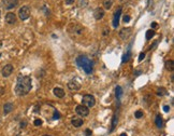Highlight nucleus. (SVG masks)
<instances>
[{"label":"nucleus","mask_w":174,"mask_h":136,"mask_svg":"<svg viewBox=\"0 0 174 136\" xmlns=\"http://www.w3.org/2000/svg\"><path fill=\"white\" fill-rule=\"evenodd\" d=\"M32 88L31 78L28 76H19L15 85V93L18 96H24L30 92Z\"/></svg>","instance_id":"f257e3e1"},{"label":"nucleus","mask_w":174,"mask_h":136,"mask_svg":"<svg viewBox=\"0 0 174 136\" xmlns=\"http://www.w3.org/2000/svg\"><path fill=\"white\" fill-rule=\"evenodd\" d=\"M76 64H77L81 68H83V70H84L86 74H91V72H92V63H91V61L87 57V56H85V55H80V56H77Z\"/></svg>","instance_id":"f03ea898"},{"label":"nucleus","mask_w":174,"mask_h":136,"mask_svg":"<svg viewBox=\"0 0 174 136\" xmlns=\"http://www.w3.org/2000/svg\"><path fill=\"white\" fill-rule=\"evenodd\" d=\"M82 105H84V106H86V107H94L95 106V104H96V99H95V97L92 96V95H90V94H86V95H84L83 96V98H82Z\"/></svg>","instance_id":"7ed1b4c3"},{"label":"nucleus","mask_w":174,"mask_h":136,"mask_svg":"<svg viewBox=\"0 0 174 136\" xmlns=\"http://www.w3.org/2000/svg\"><path fill=\"white\" fill-rule=\"evenodd\" d=\"M18 16L22 21H26L29 18L30 16V8L28 6H24V7H22L18 11Z\"/></svg>","instance_id":"20e7f679"},{"label":"nucleus","mask_w":174,"mask_h":136,"mask_svg":"<svg viewBox=\"0 0 174 136\" xmlns=\"http://www.w3.org/2000/svg\"><path fill=\"white\" fill-rule=\"evenodd\" d=\"M75 112L81 117H86L89 115V108L84 105H77L75 108Z\"/></svg>","instance_id":"39448f33"},{"label":"nucleus","mask_w":174,"mask_h":136,"mask_svg":"<svg viewBox=\"0 0 174 136\" xmlns=\"http://www.w3.org/2000/svg\"><path fill=\"white\" fill-rule=\"evenodd\" d=\"M122 15V7H118L117 10L115 11L114 13V17H113V27L117 28V26L119 25V18Z\"/></svg>","instance_id":"423d86ee"},{"label":"nucleus","mask_w":174,"mask_h":136,"mask_svg":"<svg viewBox=\"0 0 174 136\" xmlns=\"http://www.w3.org/2000/svg\"><path fill=\"white\" fill-rule=\"evenodd\" d=\"M2 3L7 10H11L18 4V0H2Z\"/></svg>","instance_id":"0eeeda50"},{"label":"nucleus","mask_w":174,"mask_h":136,"mask_svg":"<svg viewBox=\"0 0 174 136\" xmlns=\"http://www.w3.org/2000/svg\"><path fill=\"white\" fill-rule=\"evenodd\" d=\"M131 32H132V29H131L130 27H125V28L120 29V31H119V37H120L123 40H126L127 38L130 37Z\"/></svg>","instance_id":"6e6552de"},{"label":"nucleus","mask_w":174,"mask_h":136,"mask_svg":"<svg viewBox=\"0 0 174 136\" xmlns=\"http://www.w3.org/2000/svg\"><path fill=\"white\" fill-rule=\"evenodd\" d=\"M2 76L4 77V78H7V77H9L11 74L13 72V66L11 65V64H8V65H6L3 68H2Z\"/></svg>","instance_id":"1a4fd4ad"},{"label":"nucleus","mask_w":174,"mask_h":136,"mask_svg":"<svg viewBox=\"0 0 174 136\" xmlns=\"http://www.w3.org/2000/svg\"><path fill=\"white\" fill-rule=\"evenodd\" d=\"M68 89L71 91H78L81 89V83L76 80H71L68 83Z\"/></svg>","instance_id":"9d476101"},{"label":"nucleus","mask_w":174,"mask_h":136,"mask_svg":"<svg viewBox=\"0 0 174 136\" xmlns=\"http://www.w3.org/2000/svg\"><path fill=\"white\" fill-rule=\"evenodd\" d=\"M70 31H71L72 33H75V35H82L83 31H84V28H83L82 26L77 25V24H74V25L71 26Z\"/></svg>","instance_id":"9b49d317"},{"label":"nucleus","mask_w":174,"mask_h":136,"mask_svg":"<svg viewBox=\"0 0 174 136\" xmlns=\"http://www.w3.org/2000/svg\"><path fill=\"white\" fill-rule=\"evenodd\" d=\"M94 16L97 21L102 20L103 16H104V10L102 8H96L95 11H94Z\"/></svg>","instance_id":"f8f14e48"},{"label":"nucleus","mask_w":174,"mask_h":136,"mask_svg":"<svg viewBox=\"0 0 174 136\" xmlns=\"http://www.w3.org/2000/svg\"><path fill=\"white\" fill-rule=\"evenodd\" d=\"M6 22L8 23V24H10V25L15 24V22H16V15H15L14 13H12V12L8 13V14L6 15Z\"/></svg>","instance_id":"ddd939ff"},{"label":"nucleus","mask_w":174,"mask_h":136,"mask_svg":"<svg viewBox=\"0 0 174 136\" xmlns=\"http://www.w3.org/2000/svg\"><path fill=\"white\" fill-rule=\"evenodd\" d=\"M83 119H81V118H72L71 120V123H72V125H74L75 128H80V127H82L83 125Z\"/></svg>","instance_id":"4468645a"},{"label":"nucleus","mask_w":174,"mask_h":136,"mask_svg":"<svg viewBox=\"0 0 174 136\" xmlns=\"http://www.w3.org/2000/svg\"><path fill=\"white\" fill-rule=\"evenodd\" d=\"M14 106L12 103H6L3 105V112H4V115H8V113H10L11 111L13 110Z\"/></svg>","instance_id":"2eb2a0df"},{"label":"nucleus","mask_w":174,"mask_h":136,"mask_svg":"<svg viewBox=\"0 0 174 136\" xmlns=\"http://www.w3.org/2000/svg\"><path fill=\"white\" fill-rule=\"evenodd\" d=\"M53 92H54V94H55L58 98H62V97L65 96V91H64L62 89H60V88H55V89L53 90Z\"/></svg>","instance_id":"dca6fc26"},{"label":"nucleus","mask_w":174,"mask_h":136,"mask_svg":"<svg viewBox=\"0 0 174 136\" xmlns=\"http://www.w3.org/2000/svg\"><path fill=\"white\" fill-rule=\"evenodd\" d=\"M155 123H156L157 128H159V129H161V128H162V125H164V122H162V117H161L160 115H157V116H156Z\"/></svg>","instance_id":"f3484780"},{"label":"nucleus","mask_w":174,"mask_h":136,"mask_svg":"<svg viewBox=\"0 0 174 136\" xmlns=\"http://www.w3.org/2000/svg\"><path fill=\"white\" fill-rule=\"evenodd\" d=\"M117 122H118L117 117H116V115H114L113 118H112V125H111V130H110V132H113V131H114V129L116 128V125H117Z\"/></svg>","instance_id":"a211bd4d"},{"label":"nucleus","mask_w":174,"mask_h":136,"mask_svg":"<svg viewBox=\"0 0 174 136\" xmlns=\"http://www.w3.org/2000/svg\"><path fill=\"white\" fill-rule=\"evenodd\" d=\"M166 68L169 71H173L174 69V62L173 61H167L166 62Z\"/></svg>","instance_id":"6ab92c4d"},{"label":"nucleus","mask_w":174,"mask_h":136,"mask_svg":"<svg viewBox=\"0 0 174 136\" xmlns=\"http://www.w3.org/2000/svg\"><path fill=\"white\" fill-rule=\"evenodd\" d=\"M113 6V0H104L103 1V7L104 9H107V10H110Z\"/></svg>","instance_id":"aec40b11"},{"label":"nucleus","mask_w":174,"mask_h":136,"mask_svg":"<svg viewBox=\"0 0 174 136\" xmlns=\"http://www.w3.org/2000/svg\"><path fill=\"white\" fill-rule=\"evenodd\" d=\"M157 95L158 96H164V95H166V94H168V92H167V90L165 89V88H159L158 90H157Z\"/></svg>","instance_id":"412c9836"},{"label":"nucleus","mask_w":174,"mask_h":136,"mask_svg":"<svg viewBox=\"0 0 174 136\" xmlns=\"http://www.w3.org/2000/svg\"><path fill=\"white\" fill-rule=\"evenodd\" d=\"M115 95H116V97H117L118 99L122 97V94H123V89H122V86H116V90H115Z\"/></svg>","instance_id":"4be33fe9"},{"label":"nucleus","mask_w":174,"mask_h":136,"mask_svg":"<svg viewBox=\"0 0 174 136\" xmlns=\"http://www.w3.org/2000/svg\"><path fill=\"white\" fill-rule=\"evenodd\" d=\"M154 36H155V31H154L153 29H149V30L146 31V36H145V37H146L147 40H150Z\"/></svg>","instance_id":"5701e85b"},{"label":"nucleus","mask_w":174,"mask_h":136,"mask_svg":"<svg viewBox=\"0 0 174 136\" xmlns=\"http://www.w3.org/2000/svg\"><path fill=\"white\" fill-rule=\"evenodd\" d=\"M130 57H131V52L130 51H128V52H127L124 56H123V63H126V62H128L129 60H130Z\"/></svg>","instance_id":"b1692460"},{"label":"nucleus","mask_w":174,"mask_h":136,"mask_svg":"<svg viewBox=\"0 0 174 136\" xmlns=\"http://www.w3.org/2000/svg\"><path fill=\"white\" fill-rule=\"evenodd\" d=\"M134 116H135V118H136V119H140V118H142V117H143V111H142V110H138V111H135Z\"/></svg>","instance_id":"393cba45"},{"label":"nucleus","mask_w":174,"mask_h":136,"mask_svg":"<svg viewBox=\"0 0 174 136\" xmlns=\"http://www.w3.org/2000/svg\"><path fill=\"white\" fill-rule=\"evenodd\" d=\"M42 120L41 119H36V120H34V125H36V127H40V125H42Z\"/></svg>","instance_id":"a878e982"},{"label":"nucleus","mask_w":174,"mask_h":136,"mask_svg":"<svg viewBox=\"0 0 174 136\" xmlns=\"http://www.w3.org/2000/svg\"><path fill=\"white\" fill-rule=\"evenodd\" d=\"M87 3H88L87 0H80V6L81 7H82V4H83V8H84V7L87 6Z\"/></svg>","instance_id":"bb28decb"},{"label":"nucleus","mask_w":174,"mask_h":136,"mask_svg":"<svg viewBox=\"0 0 174 136\" xmlns=\"http://www.w3.org/2000/svg\"><path fill=\"white\" fill-rule=\"evenodd\" d=\"M109 33H110V29H109L108 27H106V28L103 29V36L106 37V36H108V35H109Z\"/></svg>","instance_id":"cd10ccee"},{"label":"nucleus","mask_w":174,"mask_h":136,"mask_svg":"<svg viewBox=\"0 0 174 136\" xmlns=\"http://www.w3.org/2000/svg\"><path fill=\"white\" fill-rule=\"evenodd\" d=\"M144 59H145V53H140V55H139V62H142Z\"/></svg>","instance_id":"c85d7f7f"},{"label":"nucleus","mask_w":174,"mask_h":136,"mask_svg":"<svg viewBox=\"0 0 174 136\" xmlns=\"http://www.w3.org/2000/svg\"><path fill=\"white\" fill-rule=\"evenodd\" d=\"M58 118H60L59 112H58V111H55V112H54V116H53V119L56 120V119H58Z\"/></svg>","instance_id":"c756f323"},{"label":"nucleus","mask_w":174,"mask_h":136,"mask_svg":"<svg viewBox=\"0 0 174 136\" xmlns=\"http://www.w3.org/2000/svg\"><path fill=\"white\" fill-rule=\"evenodd\" d=\"M123 20H124L125 23H128V22H130V16L129 15H124Z\"/></svg>","instance_id":"7c9ffc66"},{"label":"nucleus","mask_w":174,"mask_h":136,"mask_svg":"<svg viewBox=\"0 0 174 136\" xmlns=\"http://www.w3.org/2000/svg\"><path fill=\"white\" fill-rule=\"evenodd\" d=\"M74 2V0H66V4H72Z\"/></svg>","instance_id":"2f4dec72"},{"label":"nucleus","mask_w":174,"mask_h":136,"mask_svg":"<svg viewBox=\"0 0 174 136\" xmlns=\"http://www.w3.org/2000/svg\"><path fill=\"white\" fill-rule=\"evenodd\" d=\"M85 135H86V136H90V135H91V131H90V130H86V131H85Z\"/></svg>","instance_id":"473e14b6"},{"label":"nucleus","mask_w":174,"mask_h":136,"mask_svg":"<svg viewBox=\"0 0 174 136\" xmlns=\"http://www.w3.org/2000/svg\"><path fill=\"white\" fill-rule=\"evenodd\" d=\"M164 110H165L166 112H169V110H170V107H169V106H164Z\"/></svg>","instance_id":"72a5a7b5"},{"label":"nucleus","mask_w":174,"mask_h":136,"mask_svg":"<svg viewBox=\"0 0 174 136\" xmlns=\"http://www.w3.org/2000/svg\"><path fill=\"white\" fill-rule=\"evenodd\" d=\"M157 26H158V25H157L156 22H153V23H152V28H156Z\"/></svg>","instance_id":"f704fd0d"},{"label":"nucleus","mask_w":174,"mask_h":136,"mask_svg":"<svg viewBox=\"0 0 174 136\" xmlns=\"http://www.w3.org/2000/svg\"><path fill=\"white\" fill-rule=\"evenodd\" d=\"M20 127L23 128V127H26V122H22L20 123Z\"/></svg>","instance_id":"c9c22d12"},{"label":"nucleus","mask_w":174,"mask_h":136,"mask_svg":"<svg viewBox=\"0 0 174 136\" xmlns=\"http://www.w3.org/2000/svg\"><path fill=\"white\" fill-rule=\"evenodd\" d=\"M119 136H127V134H126V133H122Z\"/></svg>","instance_id":"e433bc0d"},{"label":"nucleus","mask_w":174,"mask_h":136,"mask_svg":"<svg viewBox=\"0 0 174 136\" xmlns=\"http://www.w3.org/2000/svg\"><path fill=\"white\" fill-rule=\"evenodd\" d=\"M43 136H51V135H48V134H46V135H43Z\"/></svg>","instance_id":"4c0bfd02"},{"label":"nucleus","mask_w":174,"mask_h":136,"mask_svg":"<svg viewBox=\"0 0 174 136\" xmlns=\"http://www.w3.org/2000/svg\"><path fill=\"white\" fill-rule=\"evenodd\" d=\"M0 47H1V42H0Z\"/></svg>","instance_id":"58836bf2"},{"label":"nucleus","mask_w":174,"mask_h":136,"mask_svg":"<svg viewBox=\"0 0 174 136\" xmlns=\"http://www.w3.org/2000/svg\"><path fill=\"white\" fill-rule=\"evenodd\" d=\"M0 14H1V12H0Z\"/></svg>","instance_id":"ea45409f"}]
</instances>
